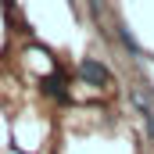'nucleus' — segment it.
<instances>
[{"label": "nucleus", "mask_w": 154, "mask_h": 154, "mask_svg": "<svg viewBox=\"0 0 154 154\" xmlns=\"http://www.w3.org/2000/svg\"><path fill=\"white\" fill-rule=\"evenodd\" d=\"M118 39H122V47L133 54V57H143V50H140V43H136V36L125 29V25H118Z\"/></svg>", "instance_id": "4"}, {"label": "nucleus", "mask_w": 154, "mask_h": 154, "mask_svg": "<svg viewBox=\"0 0 154 154\" xmlns=\"http://www.w3.org/2000/svg\"><path fill=\"white\" fill-rule=\"evenodd\" d=\"M90 7H93V14L100 18V0H90Z\"/></svg>", "instance_id": "5"}, {"label": "nucleus", "mask_w": 154, "mask_h": 154, "mask_svg": "<svg viewBox=\"0 0 154 154\" xmlns=\"http://www.w3.org/2000/svg\"><path fill=\"white\" fill-rule=\"evenodd\" d=\"M79 75H82V82H90V86H108L111 82L108 65H100L97 57H82L79 61Z\"/></svg>", "instance_id": "1"}, {"label": "nucleus", "mask_w": 154, "mask_h": 154, "mask_svg": "<svg viewBox=\"0 0 154 154\" xmlns=\"http://www.w3.org/2000/svg\"><path fill=\"white\" fill-rule=\"evenodd\" d=\"M133 104H136V111H140V118H143V125H147V136L154 140V108H151V100H147L140 90H133Z\"/></svg>", "instance_id": "3"}, {"label": "nucleus", "mask_w": 154, "mask_h": 154, "mask_svg": "<svg viewBox=\"0 0 154 154\" xmlns=\"http://www.w3.org/2000/svg\"><path fill=\"white\" fill-rule=\"evenodd\" d=\"M39 90H43L47 97H54L57 104H68V100H72V93H68V86H65L61 75H43L39 79Z\"/></svg>", "instance_id": "2"}]
</instances>
